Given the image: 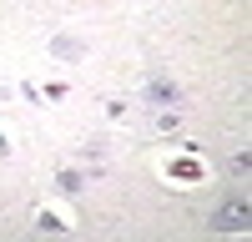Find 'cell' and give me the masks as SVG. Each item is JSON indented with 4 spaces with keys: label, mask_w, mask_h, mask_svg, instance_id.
<instances>
[{
    "label": "cell",
    "mask_w": 252,
    "mask_h": 242,
    "mask_svg": "<svg viewBox=\"0 0 252 242\" xmlns=\"http://www.w3.org/2000/svg\"><path fill=\"white\" fill-rule=\"evenodd\" d=\"M56 56L61 60H76V56H86V46H81L76 35H56Z\"/></svg>",
    "instance_id": "cell-3"
},
{
    "label": "cell",
    "mask_w": 252,
    "mask_h": 242,
    "mask_svg": "<svg viewBox=\"0 0 252 242\" xmlns=\"http://www.w3.org/2000/svg\"><path fill=\"white\" fill-rule=\"evenodd\" d=\"M10 156V136H0V161H5Z\"/></svg>",
    "instance_id": "cell-5"
},
{
    "label": "cell",
    "mask_w": 252,
    "mask_h": 242,
    "mask_svg": "<svg viewBox=\"0 0 252 242\" xmlns=\"http://www.w3.org/2000/svg\"><path fill=\"white\" fill-rule=\"evenodd\" d=\"M61 192H81V172H61Z\"/></svg>",
    "instance_id": "cell-4"
},
{
    "label": "cell",
    "mask_w": 252,
    "mask_h": 242,
    "mask_svg": "<svg viewBox=\"0 0 252 242\" xmlns=\"http://www.w3.org/2000/svg\"><path fill=\"white\" fill-rule=\"evenodd\" d=\"M35 227H46V232H66L71 222H66V212H56V207H40V212H35Z\"/></svg>",
    "instance_id": "cell-2"
},
{
    "label": "cell",
    "mask_w": 252,
    "mask_h": 242,
    "mask_svg": "<svg viewBox=\"0 0 252 242\" xmlns=\"http://www.w3.org/2000/svg\"><path fill=\"white\" fill-rule=\"evenodd\" d=\"M166 172H172L177 182H202V177H207V167H197L192 156H172V161H166Z\"/></svg>",
    "instance_id": "cell-1"
}]
</instances>
